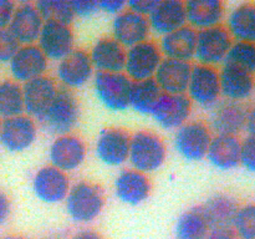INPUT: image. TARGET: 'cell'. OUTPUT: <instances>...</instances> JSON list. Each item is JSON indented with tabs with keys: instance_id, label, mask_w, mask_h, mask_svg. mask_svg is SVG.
I'll return each mask as SVG.
<instances>
[{
	"instance_id": "cell-1",
	"label": "cell",
	"mask_w": 255,
	"mask_h": 239,
	"mask_svg": "<svg viewBox=\"0 0 255 239\" xmlns=\"http://www.w3.org/2000/svg\"><path fill=\"white\" fill-rule=\"evenodd\" d=\"M80 120V104L74 92L59 87L46 111L37 119L40 127L54 136L71 133Z\"/></svg>"
},
{
	"instance_id": "cell-2",
	"label": "cell",
	"mask_w": 255,
	"mask_h": 239,
	"mask_svg": "<svg viewBox=\"0 0 255 239\" xmlns=\"http://www.w3.org/2000/svg\"><path fill=\"white\" fill-rule=\"evenodd\" d=\"M66 213L75 223L87 224L97 219L105 207V194L101 187L81 181L71 184L64 201Z\"/></svg>"
},
{
	"instance_id": "cell-3",
	"label": "cell",
	"mask_w": 255,
	"mask_h": 239,
	"mask_svg": "<svg viewBox=\"0 0 255 239\" xmlns=\"http://www.w3.org/2000/svg\"><path fill=\"white\" fill-rule=\"evenodd\" d=\"M167 159V147L158 134L138 131L131 134L128 162L131 168L147 174L161 168Z\"/></svg>"
},
{
	"instance_id": "cell-4",
	"label": "cell",
	"mask_w": 255,
	"mask_h": 239,
	"mask_svg": "<svg viewBox=\"0 0 255 239\" xmlns=\"http://www.w3.org/2000/svg\"><path fill=\"white\" fill-rule=\"evenodd\" d=\"M97 100L112 112H124L129 107L132 81L125 72H95L92 79Z\"/></svg>"
},
{
	"instance_id": "cell-5",
	"label": "cell",
	"mask_w": 255,
	"mask_h": 239,
	"mask_svg": "<svg viewBox=\"0 0 255 239\" xmlns=\"http://www.w3.org/2000/svg\"><path fill=\"white\" fill-rule=\"evenodd\" d=\"M213 132L203 121H188L174 131L173 146L177 153L191 162L206 158Z\"/></svg>"
},
{
	"instance_id": "cell-6",
	"label": "cell",
	"mask_w": 255,
	"mask_h": 239,
	"mask_svg": "<svg viewBox=\"0 0 255 239\" xmlns=\"http://www.w3.org/2000/svg\"><path fill=\"white\" fill-rule=\"evenodd\" d=\"M186 95L193 105L204 110H211L222 99L219 70L216 67L194 65Z\"/></svg>"
},
{
	"instance_id": "cell-7",
	"label": "cell",
	"mask_w": 255,
	"mask_h": 239,
	"mask_svg": "<svg viewBox=\"0 0 255 239\" xmlns=\"http://www.w3.org/2000/svg\"><path fill=\"white\" fill-rule=\"evenodd\" d=\"M163 56L158 44L152 40L126 49L124 72L132 82L153 79Z\"/></svg>"
},
{
	"instance_id": "cell-8",
	"label": "cell",
	"mask_w": 255,
	"mask_h": 239,
	"mask_svg": "<svg viewBox=\"0 0 255 239\" xmlns=\"http://www.w3.org/2000/svg\"><path fill=\"white\" fill-rule=\"evenodd\" d=\"M233 40L224 26L197 31L194 60L198 65L216 67L224 64Z\"/></svg>"
},
{
	"instance_id": "cell-9",
	"label": "cell",
	"mask_w": 255,
	"mask_h": 239,
	"mask_svg": "<svg viewBox=\"0 0 255 239\" xmlns=\"http://www.w3.org/2000/svg\"><path fill=\"white\" fill-rule=\"evenodd\" d=\"M39 128L32 117L26 114L2 120L0 144L11 153H20L29 149L37 139Z\"/></svg>"
},
{
	"instance_id": "cell-10",
	"label": "cell",
	"mask_w": 255,
	"mask_h": 239,
	"mask_svg": "<svg viewBox=\"0 0 255 239\" xmlns=\"http://www.w3.org/2000/svg\"><path fill=\"white\" fill-rule=\"evenodd\" d=\"M87 157V147L76 134H62L55 137L49 147L50 164L69 174L79 169Z\"/></svg>"
},
{
	"instance_id": "cell-11",
	"label": "cell",
	"mask_w": 255,
	"mask_h": 239,
	"mask_svg": "<svg viewBox=\"0 0 255 239\" xmlns=\"http://www.w3.org/2000/svg\"><path fill=\"white\" fill-rule=\"evenodd\" d=\"M248 111L242 102L221 100L209 110V128L214 134L238 137L246 129Z\"/></svg>"
},
{
	"instance_id": "cell-12",
	"label": "cell",
	"mask_w": 255,
	"mask_h": 239,
	"mask_svg": "<svg viewBox=\"0 0 255 239\" xmlns=\"http://www.w3.org/2000/svg\"><path fill=\"white\" fill-rule=\"evenodd\" d=\"M71 182L69 174L51 164L37 169L32 177V192L40 202L46 204L61 203L67 197Z\"/></svg>"
},
{
	"instance_id": "cell-13",
	"label": "cell",
	"mask_w": 255,
	"mask_h": 239,
	"mask_svg": "<svg viewBox=\"0 0 255 239\" xmlns=\"http://www.w3.org/2000/svg\"><path fill=\"white\" fill-rule=\"evenodd\" d=\"M95 76V69L89 52L75 49L66 57L60 60L56 66V79L64 89L76 90L85 86Z\"/></svg>"
},
{
	"instance_id": "cell-14",
	"label": "cell",
	"mask_w": 255,
	"mask_h": 239,
	"mask_svg": "<svg viewBox=\"0 0 255 239\" xmlns=\"http://www.w3.org/2000/svg\"><path fill=\"white\" fill-rule=\"evenodd\" d=\"M193 104L186 94H162L151 116L153 121L167 131H176L189 121Z\"/></svg>"
},
{
	"instance_id": "cell-15",
	"label": "cell",
	"mask_w": 255,
	"mask_h": 239,
	"mask_svg": "<svg viewBox=\"0 0 255 239\" xmlns=\"http://www.w3.org/2000/svg\"><path fill=\"white\" fill-rule=\"evenodd\" d=\"M131 134L124 128L110 127L102 129L96 138L95 153L104 164L110 167L122 166L128 161Z\"/></svg>"
},
{
	"instance_id": "cell-16",
	"label": "cell",
	"mask_w": 255,
	"mask_h": 239,
	"mask_svg": "<svg viewBox=\"0 0 255 239\" xmlns=\"http://www.w3.org/2000/svg\"><path fill=\"white\" fill-rule=\"evenodd\" d=\"M7 65L11 80L22 85L36 77L46 75L49 60L36 44L20 45Z\"/></svg>"
},
{
	"instance_id": "cell-17",
	"label": "cell",
	"mask_w": 255,
	"mask_h": 239,
	"mask_svg": "<svg viewBox=\"0 0 255 239\" xmlns=\"http://www.w3.org/2000/svg\"><path fill=\"white\" fill-rule=\"evenodd\" d=\"M36 45L49 61L59 62L75 50L74 31L70 25L44 22Z\"/></svg>"
},
{
	"instance_id": "cell-18",
	"label": "cell",
	"mask_w": 255,
	"mask_h": 239,
	"mask_svg": "<svg viewBox=\"0 0 255 239\" xmlns=\"http://www.w3.org/2000/svg\"><path fill=\"white\" fill-rule=\"evenodd\" d=\"M151 27L146 16L136 14L126 7L112 20V39L125 49L149 40Z\"/></svg>"
},
{
	"instance_id": "cell-19",
	"label": "cell",
	"mask_w": 255,
	"mask_h": 239,
	"mask_svg": "<svg viewBox=\"0 0 255 239\" xmlns=\"http://www.w3.org/2000/svg\"><path fill=\"white\" fill-rule=\"evenodd\" d=\"M24 99V114L37 120L45 111L59 91L56 81L44 75L21 85Z\"/></svg>"
},
{
	"instance_id": "cell-20",
	"label": "cell",
	"mask_w": 255,
	"mask_h": 239,
	"mask_svg": "<svg viewBox=\"0 0 255 239\" xmlns=\"http://www.w3.org/2000/svg\"><path fill=\"white\" fill-rule=\"evenodd\" d=\"M44 20L35 2L22 1L16 4L7 29L20 45H32L36 44Z\"/></svg>"
},
{
	"instance_id": "cell-21",
	"label": "cell",
	"mask_w": 255,
	"mask_h": 239,
	"mask_svg": "<svg viewBox=\"0 0 255 239\" xmlns=\"http://www.w3.org/2000/svg\"><path fill=\"white\" fill-rule=\"evenodd\" d=\"M115 194L117 198L128 206H139L148 199L152 184L148 176L133 168L120 172L115 178Z\"/></svg>"
},
{
	"instance_id": "cell-22",
	"label": "cell",
	"mask_w": 255,
	"mask_h": 239,
	"mask_svg": "<svg viewBox=\"0 0 255 239\" xmlns=\"http://www.w3.org/2000/svg\"><path fill=\"white\" fill-rule=\"evenodd\" d=\"M147 19L151 32L164 36L187 25L186 2L181 0H158Z\"/></svg>"
},
{
	"instance_id": "cell-23",
	"label": "cell",
	"mask_w": 255,
	"mask_h": 239,
	"mask_svg": "<svg viewBox=\"0 0 255 239\" xmlns=\"http://www.w3.org/2000/svg\"><path fill=\"white\" fill-rule=\"evenodd\" d=\"M191 72V62L163 59L153 80L163 94L183 95L188 89Z\"/></svg>"
},
{
	"instance_id": "cell-24",
	"label": "cell",
	"mask_w": 255,
	"mask_h": 239,
	"mask_svg": "<svg viewBox=\"0 0 255 239\" xmlns=\"http://www.w3.org/2000/svg\"><path fill=\"white\" fill-rule=\"evenodd\" d=\"M219 81L222 97L228 101L243 104L255 91L254 75L231 65L223 64L219 70Z\"/></svg>"
},
{
	"instance_id": "cell-25",
	"label": "cell",
	"mask_w": 255,
	"mask_h": 239,
	"mask_svg": "<svg viewBox=\"0 0 255 239\" xmlns=\"http://www.w3.org/2000/svg\"><path fill=\"white\" fill-rule=\"evenodd\" d=\"M95 72H124L126 49L112 37H101L89 51Z\"/></svg>"
},
{
	"instance_id": "cell-26",
	"label": "cell",
	"mask_w": 255,
	"mask_h": 239,
	"mask_svg": "<svg viewBox=\"0 0 255 239\" xmlns=\"http://www.w3.org/2000/svg\"><path fill=\"white\" fill-rule=\"evenodd\" d=\"M187 25L196 31L221 26L226 7L219 0H189L186 2Z\"/></svg>"
},
{
	"instance_id": "cell-27",
	"label": "cell",
	"mask_w": 255,
	"mask_h": 239,
	"mask_svg": "<svg viewBox=\"0 0 255 239\" xmlns=\"http://www.w3.org/2000/svg\"><path fill=\"white\" fill-rule=\"evenodd\" d=\"M197 31L188 25L164 35L158 42L163 59L189 62L194 59Z\"/></svg>"
},
{
	"instance_id": "cell-28",
	"label": "cell",
	"mask_w": 255,
	"mask_h": 239,
	"mask_svg": "<svg viewBox=\"0 0 255 239\" xmlns=\"http://www.w3.org/2000/svg\"><path fill=\"white\" fill-rule=\"evenodd\" d=\"M241 146L238 137L213 134L206 158L219 171H232L241 164Z\"/></svg>"
},
{
	"instance_id": "cell-29",
	"label": "cell",
	"mask_w": 255,
	"mask_h": 239,
	"mask_svg": "<svg viewBox=\"0 0 255 239\" xmlns=\"http://www.w3.org/2000/svg\"><path fill=\"white\" fill-rule=\"evenodd\" d=\"M211 231L232 229L239 204L228 194H216L199 207Z\"/></svg>"
},
{
	"instance_id": "cell-30",
	"label": "cell",
	"mask_w": 255,
	"mask_h": 239,
	"mask_svg": "<svg viewBox=\"0 0 255 239\" xmlns=\"http://www.w3.org/2000/svg\"><path fill=\"white\" fill-rule=\"evenodd\" d=\"M226 30L233 41L255 42V4L242 2L229 11Z\"/></svg>"
},
{
	"instance_id": "cell-31",
	"label": "cell",
	"mask_w": 255,
	"mask_h": 239,
	"mask_svg": "<svg viewBox=\"0 0 255 239\" xmlns=\"http://www.w3.org/2000/svg\"><path fill=\"white\" fill-rule=\"evenodd\" d=\"M211 228L202 213L201 208H191L177 218L174 226L176 239H207Z\"/></svg>"
},
{
	"instance_id": "cell-32",
	"label": "cell",
	"mask_w": 255,
	"mask_h": 239,
	"mask_svg": "<svg viewBox=\"0 0 255 239\" xmlns=\"http://www.w3.org/2000/svg\"><path fill=\"white\" fill-rule=\"evenodd\" d=\"M161 89L153 79L143 80V81L132 82L131 96H129V107L139 115H149L151 116L154 106L161 99Z\"/></svg>"
},
{
	"instance_id": "cell-33",
	"label": "cell",
	"mask_w": 255,
	"mask_h": 239,
	"mask_svg": "<svg viewBox=\"0 0 255 239\" xmlns=\"http://www.w3.org/2000/svg\"><path fill=\"white\" fill-rule=\"evenodd\" d=\"M24 114L22 87L11 79L0 81V119L6 120Z\"/></svg>"
},
{
	"instance_id": "cell-34",
	"label": "cell",
	"mask_w": 255,
	"mask_h": 239,
	"mask_svg": "<svg viewBox=\"0 0 255 239\" xmlns=\"http://www.w3.org/2000/svg\"><path fill=\"white\" fill-rule=\"evenodd\" d=\"M44 22L71 25L75 16L70 1L65 0H39L35 2Z\"/></svg>"
},
{
	"instance_id": "cell-35",
	"label": "cell",
	"mask_w": 255,
	"mask_h": 239,
	"mask_svg": "<svg viewBox=\"0 0 255 239\" xmlns=\"http://www.w3.org/2000/svg\"><path fill=\"white\" fill-rule=\"evenodd\" d=\"M224 64L255 74V42L233 41Z\"/></svg>"
},
{
	"instance_id": "cell-36",
	"label": "cell",
	"mask_w": 255,
	"mask_h": 239,
	"mask_svg": "<svg viewBox=\"0 0 255 239\" xmlns=\"http://www.w3.org/2000/svg\"><path fill=\"white\" fill-rule=\"evenodd\" d=\"M232 231L239 239H255V203L239 206Z\"/></svg>"
},
{
	"instance_id": "cell-37",
	"label": "cell",
	"mask_w": 255,
	"mask_h": 239,
	"mask_svg": "<svg viewBox=\"0 0 255 239\" xmlns=\"http://www.w3.org/2000/svg\"><path fill=\"white\" fill-rule=\"evenodd\" d=\"M19 47L20 44L9 29L0 30V64H9Z\"/></svg>"
},
{
	"instance_id": "cell-38",
	"label": "cell",
	"mask_w": 255,
	"mask_h": 239,
	"mask_svg": "<svg viewBox=\"0 0 255 239\" xmlns=\"http://www.w3.org/2000/svg\"><path fill=\"white\" fill-rule=\"evenodd\" d=\"M241 164L248 172L255 173V137L247 136L242 141Z\"/></svg>"
},
{
	"instance_id": "cell-39",
	"label": "cell",
	"mask_w": 255,
	"mask_h": 239,
	"mask_svg": "<svg viewBox=\"0 0 255 239\" xmlns=\"http://www.w3.org/2000/svg\"><path fill=\"white\" fill-rule=\"evenodd\" d=\"M70 4H71V9L75 17L87 19V17L94 16L95 14L100 11L99 2L94 1V0H72V1H70Z\"/></svg>"
},
{
	"instance_id": "cell-40",
	"label": "cell",
	"mask_w": 255,
	"mask_h": 239,
	"mask_svg": "<svg viewBox=\"0 0 255 239\" xmlns=\"http://www.w3.org/2000/svg\"><path fill=\"white\" fill-rule=\"evenodd\" d=\"M157 2L158 0H131V1H126V7L136 14L148 17L156 7Z\"/></svg>"
},
{
	"instance_id": "cell-41",
	"label": "cell",
	"mask_w": 255,
	"mask_h": 239,
	"mask_svg": "<svg viewBox=\"0 0 255 239\" xmlns=\"http://www.w3.org/2000/svg\"><path fill=\"white\" fill-rule=\"evenodd\" d=\"M16 4L10 0H0V30L7 29Z\"/></svg>"
},
{
	"instance_id": "cell-42",
	"label": "cell",
	"mask_w": 255,
	"mask_h": 239,
	"mask_svg": "<svg viewBox=\"0 0 255 239\" xmlns=\"http://www.w3.org/2000/svg\"><path fill=\"white\" fill-rule=\"evenodd\" d=\"M99 2V10L110 15H119L124 10H126V1L124 0H101Z\"/></svg>"
},
{
	"instance_id": "cell-43",
	"label": "cell",
	"mask_w": 255,
	"mask_h": 239,
	"mask_svg": "<svg viewBox=\"0 0 255 239\" xmlns=\"http://www.w3.org/2000/svg\"><path fill=\"white\" fill-rule=\"evenodd\" d=\"M11 214V202L6 193L0 191V227L5 224Z\"/></svg>"
},
{
	"instance_id": "cell-44",
	"label": "cell",
	"mask_w": 255,
	"mask_h": 239,
	"mask_svg": "<svg viewBox=\"0 0 255 239\" xmlns=\"http://www.w3.org/2000/svg\"><path fill=\"white\" fill-rule=\"evenodd\" d=\"M207 239H239L232 229H216L211 231Z\"/></svg>"
},
{
	"instance_id": "cell-45",
	"label": "cell",
	"mask_w": 255,
	"mask_h": 239,
	"mask_svg": "<svg viewBox=\"0 0 255 239\" xmlns=\"http://www.w3.org/2000/svg\"><path fill=\"white\" fill-rule=\"evenodd\" d=\"M246 131L248 132V136L255 137V107L248 111L246 123Z\"/></svg>"
},
{
	"instance_id": "cell-46",
	"label": "cell",
	"mask_w": 255,
	"mask_h": 239,
	"mask_svg": "<svg viewBox=\"0 0 255 239\" xmlns=\"http://www.w3.org/2000/svg\"><path fill=\"white\" fill-rule=\"evenodd\" d=\"M71 239H104L102 236L97 232L91 231V229H84V231H80L79 233L75 234Z\"/></svg>"
},
{
	"instance_id": "cell-47",
	"label": "cell",
	"mask_w": 255,
	"mask_h": 239,
	"mask_svg": "<svg viewBox=\"0 0 255 239\" xmlns=\"http://www.w3.org/2000/svg\"><path fill=\"white\" fill-rule=\"evenodd\" d=\"M0 239H25V238H22V237H19V236H5Z\"/></svg>"
},
{
	"instance_id": "cell-48",
	"label": "cell",
	"mask_w": 255,
	"mask_h": 239,
	"mask_svg": "<svg viewBox=\"0 0 255 239\" xmlns=\"http://www.w3.org/2000/svg\"><path fill=\"white\" fill-rule=\"evenodd\" d=\"M1 126H2V120L0 119V131H1Z\"/></svg>"
},
{
	"instance_id": "cell-49",
	"label": "cell",
	"mask_w": 255,
	"mask_h": 239,
	"mask_svg": "<svg viewBox=\"0 0 255 239\" xmlns=\"http://www.w3.org/2000/svg\"><path fill=\"white\" fill-rule=\"evenodd\" d=\"M44 239H59V238H54V237H47V238H44Z\"/></svg>"
}]
</instances>
